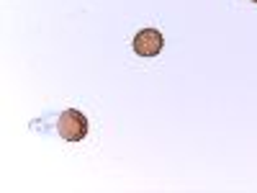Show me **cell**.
Instances as JSON below:
<instances>
[{
    "label": "cell",
    "instance_id": "cell-1",
    "mask_svg": "<svg viewBox=\"0 0 257 193\" xmlns=\"http://www.w3.org/2000/svg\"><path fill=\"white\" fill-rule=\"evenodd\" d=\"M57 129H59L62 139H67V142H80V139H85V134H88V119H85V114L70 109V111H64V114L59 116Z\"/></svg>",
    "mask_w": 257,
    "mask_h": 193
},
{
    "label": "cell",
    "instance_id": "cell-2",
    "mask_svg": "<svg viewBox=\"0 0 257 193\" xmlns=\"http://www.w3.org/2000/svg\"><path fill=\"white\" fill-rule=\"evenodd\" d=\"M162 44L165 41H162V34L157 29H142L132 41V47L139 57H157L162 52Z\"/></svg>",
    "mask_w": 257,
    "mask_h": 193
},
{
    "label": "cell",
    "instance_id": "cell-3",
    "mask_svg": "<svg viewBox=\"0 0 257 193\" xmlns=\"http://www.w3.org/2000/svg\"><path fill=\"white\" fill-rule=\"evenodd\" d=\"M252 3H257V0H252Z\"/></svg>",
    "mask_w": 257,
    "mask_h": 193
}]
</instances>
